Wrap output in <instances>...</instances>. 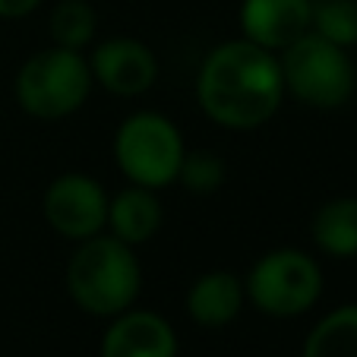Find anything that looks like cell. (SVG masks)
<instances>
[{"label":"cell","mask_w":357,"mask_h":357,"mask_svg":"<svg viewBox=\"0 0 357 357\" xmlns=\"http://www.w3.org/2000/svg\"><path fill=\"white\" fill-rule=\"evenodd\" d=\"M196 101L218 127L257 130L269 123L284 101L278 54L247 38L222 41L196 73Z\"/></svg>","instance_id":"obj_1"},{"label":"cell","mask_w":357,"mask_h":357,"mask_svg":"<svg viewBox=\"0 0 357 357\" xmlns=\"http://www.w3.org/2000/svg\"><path fill=\"white\" fill-rule=\"evenodd\" d=\"M139 288L142 266L130 243L108 231L76 243L67 263V291L82 313L114 319L133 307Z\"/></svg>","instance_id":"obj_2"},{"label":"cell","mask_w":357,"mask_h":357,"mask_svg":"<svg viewBox=\"0 0 357 357\" xmlns=\"http://www.w3.org/2000/svg\"><path fill=\"white\" fill-rule=\"evenodd\" d=\"M92 70L82 51L41 47L16 73V101L38 121H63L86 105L92 92Z\"/></svg>","instance_id":"obj_3"},{"label":"cell","mask_w":357,"mask_h":357,"mask_svg":"<svg viewBox=\"0 0 357 357\" xmlns=\"http://www.w3.org/2000/svg\"><path fill=\"white\" fill-rule=\"evenodd\" d=\"M278 63H282L284 95H294L301 105L332 111L342 108L354 95L357 73L351 54L317 32H307L291 47H284Z\"/></svg>","instance_id":"obj_4"},{"label":"cell","mask_w":357,"mask_h":357,"mask_svg":"<svg viewBox=\"0 0 357 357\" xmlns=\"http://www.w3.org/2000/svg\"><path fill=\"white\" fill-rule=\"evenodd\" d=\"M187 155L181 130L158 111H136L123 117L114 133V162L136 187L165 190L177 183Z\"/></svg>","instance_id":"obj_5"},{"label":"cell","mask_w":357,"mask_h":357,"mask_svg":"<svg viewBox=\"0 0 357 357\" xmlns=\"http://www.w3.org/2000/svg\"><path fill=\"white\" fill-rule=\"evenodd\" d=\"M247 301L259 313L275 319H294L317 307L323 294V269L301 247H275L253 263L243 278Z\"/></svg>","instance_id":"obj_6"},{"label":"cell","mask_w":357,"mask_h":357,"mask_svg":"<svg viewBox=\"0 0 357 357\" xmlns=\"http://www.w3.org/2000/svg\"><path fill=\"white\" fill-rule=\"evenodd\" d=\"M108 190L92 174L67 171L47 183L45 196H41V212H45V222L51 225V231L79 243L108 228Z\"/></svg>","instance_id":"obj_7"},{"label":"cell","mask_w":357,"mask_h":357,"mask_svg":"<svg viewBox=\"0 0 357 357\" xmlns=\"http://www.w3.org/2000/svg\"><path fill=\"white\" fill-rule=\"evenodd\" d=\"M89 70H92V82L101 89H108L111 95L121 98H139L158 79V57L155 51L139 38H117L101 41L89 57Z\"/></svg>","instance_id":"obj_8"},{"label":"cell","mask_w":357,"mask_h":357,"mask_svg":"<svg viewBox=\"0 0 357 357\" xmlns=\"http://www.w3.org/2000/svg\"><path fill=\"white\" fill-rule=\"evenodd\" d=\"M313 0H243L237 22L241 38L282 54L297 38L310 32Z\"/></svg>","instance_id":"obj_9"},{"label":"cell","mask_w":357,"mask_h":357,"mask_svg":"<svg viewBox=\"0 0 357 357\" xmlns=\"http://www.w3.org/2000/svg\"><path fill=\"white\" fill-rule=\"evenodd\" d=\"M101 357H177V335L152 310H123L101 338Z\"/></svg>","instance_id":"obj_10"},{"label":"cell","mask_w":357,"mask_h":357,"mask_svg":"<svg viewBox=\"0 0 357 357\" xmlns=\"http://www.w3.org/2000/svg\"><path fill=\"white\" fill-rule=\"evenodd\" d=\"M247 303V288L237 272L209 269L193 278L187 288V313L202 329H222L241 317Z\"/></svg>","instance_id":"obj_11"},{"label":"cell","mask_w":357,"mask_h":357,"mask_svg":"<svg viewBox=\"0 0 357 357\" xmlns=\"http://www.w3.org/2000/svg\"><path fill=\"white\" fill-rule=\"evenodd\" d=\"M162 228V202H158V190L149 187H123L117 196L108 202V234L117 241L139 247V243L152 241Z\"/></svg>","instance_id":"obj_12"},{"label":"cell","mask_w":357,"mask_h":357,"mask_svg":"<svg viewBox=\"0 0 357 357\" xmlns=\"http://www.w3.org/2000/svg\"><path fill=\"white\" fill-rule=\"evenodd\" d=\"M310 237L319 253L332 259L357 257V196L326 199L310 218Z\"/></svg>","instance_id":"obj_13"},{"label":"cell","mask_w":357,"mask_h":357,"mask_svg":"<svg viewBox=\"0 0 357 357\" xmlns=\"http://www.w3.org/2000/svg\"><path fill=\"white\" fill-rule=\"evenodd\" d=\"M301 357H357V303L326 313L310 329Z\"/></svg>","instance_id":"obj_14"},{"label":"cell","mask_w":357,"mask_h":357,"mask_svg":"<svg viewBox=\"0 0 357 357\" xmlns=\"http://www.w3.org/2000/svg\"><path fill=\"white\" fill-rule=\"evenodd\" d=\"M95 29H98V16L89 0H57L47 20L51 45L70 51H82L95 38Z\"/></svg>","instance_id":"obj_15"},{"label":"cell","mask_w":357,"mask_h":357,"mask_svg":"<svg viewBox=\"0 0 357 357\" xmlns=\"http://www.w3.org/2000/svg\"><path fill=\"white\" fill-rule=\"evenodd\" d=\"M310 32L323 35L338 47L357 45V0H313Z\"/></svg>","instance_id":"obj_16"},{"label":"cell","mask_w":357,"mask_h":357,"mask_svg":"<svg viewBox=\"0 0 357 357\" xmlns=\"http://www.w3.org/2000/svg\"><path fill=\"white\" fill-rule=\"evenodd\" d=\"M225 177H228V165H225V158L218 152H212V149H193V152L183 155L177 183L183 190H190L193 196H209L222 187Z\"/></svg>","instance_id":"obj_17"},{"label":"cell","mask_w":357,"mask_h":357,"mask_svg":"<svg viewBox=\"0 0 357 357\" xmlns=\"http://www.w3.org/2000/svg\"><path fill=\"white\" fill-rule=\"evenodd\" d=\"M38 7L41 0H0V20H22Z\"/></svg>","instance_id":"obj_18"}]
</instances>
